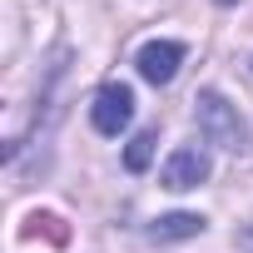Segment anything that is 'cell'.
<instances>
[{
	"label": "cell",
	"mask_w": 253,
	"mask_h": 253,
	"mask_svg": "<svg viewBox=\"0 0 253 253\" xmlns=\"http://www.w3.org/2000/svg\"><path fill=\"white\" fill-rule=\"evenodd\" d=\"M194 124H199V134L218 149H243L248 144V124L238 119V109L218 94V89H199L194 99Z\"/></svg>",
	"instance_id": "cell-1"
},
{
	"label": "cell",
	"mask_w": 253,
	"mask_h": 253,
	"mask_svg": "<svg viewBox=\"0 0 253 253\" xmlns=\"http://www.w3.org/2000/svg\"><path fill=\"white\" fill-rule=\"evenodd\" d=\"M134 119V89L129 84H119V80H109V84H99L94 89V104H89V124H94V129L99 134H119L124 129V124H129Z\"/></svg>",
	"instance_id": "cell-2"
},
{
	"label": "cell",
	"mask_w": 253,
	"mask_h": 253,
	"mask_svg": "<svg viewBox=\"0 0 253 253\" xmlns=\"http://www.w3.org/2000/svg\"><path fill=\"white\" fill-rule=\"evenodd\" d=\"M213 174V159H209V149H199V144H179L169 159H164V189H174V194H184V189H199L204 179Z\"/></svg>",
	"instance_id": "cell-3"
},
{
	"label": "cell",
	"mask_w": 253,
	"mask_h": 253,
	"mask_svg": "<svg viewBox=\"0 0 253 253\" xmlns=\"http://www.w3.org/2000/svg\"><path fill=\"white\" fill-rule=\"evenodd\" d=\"M134 65H139V75H144L149 84H169V80L179 75V65H184V45H179V40H149Z\"/></svg>",
	"instance_id": "cell-4"
},
{
	"label": "cell",
	"mask_w": 253,
	"mask_h": 253,
	"mask_svg": "<svg viewBox=\"0 0 253 253\" xmlns=\"http://www.w3.org/2000/svg\"><path fill=\"white\" fill-rule=\"evenodd\" d=\"M144 233H149V243H179V238L204 233V218H199V213H164V218H154Z\"/></svg>",
	"instance_id": "cell-5"
},
{
	"label": "cell",
	"mask_w": 253,
	"mask_h": 253,
	"mask_svg": "<svg viewBox=\"0 0 253 253\" xmlns=\"http://www.w3.org/2000/svg\"><path fill=\"white\" fill-rule=\"evenodd\" d=\"M154 144H159V129H139V134L129 139V149H124V169H129V174H144V169L154 164Z\"/></svg>",
	"instance_id": "cell-6"
},
{
	"label": "cell",
	"mask_w": 253,
	"mask_h": 253,
	"mask_svg": "<svg viewBox=\"0 0 253 253\" xmlns=\"http://www.w3.org/2000/svg\"><path fill=\"white\" fill-rule=\"evenodd\" d=\"M233 243H238V253H253V223H248V228H238V233H233Z\"/></svg>",
	"instance_id": "cell-7"
}]
</instances>
